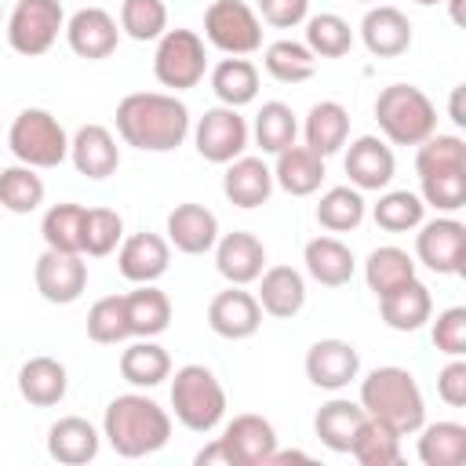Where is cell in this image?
I'll return each instance as SVG.
<instances>
[{"label":"cell","mask_w":466,"mask_h":466,"mask_svg":"<svg viewBox=\"0 0 466 466\" xmlns=\"http://www.w3.org/2000/svg\"><path fill=\"white\" fill-rule=\"evenodd\" d=\"M116 135L142 153H171L189 135V109L167 91H131L116 102Z\"/></svg>","instance_id":"obj_1"},{"label":"cell","mask_w":466,"mask_h":466,"mask_svg":"<svg viewBox=\"0 0 466 466\" xmlns=\"http://www.w3.org/2000/svg\"><path fill=\"white\" fill-rule=\"evenodd\" d=\"M102 437L124 459H146L171 437V415L146 393H120L106 404Z\"/></svg>","instance_id":"obj_2"},{"label":"cell","mask_w":466,"mask_h":466,"mask_svg":"<svg viewBox=\"0 0 466 466\" xmlns=\"http://www.w3.org/2000/svg\"><path fill=\"white\" fill-rule=\"evenodd\" d=\"M357 404L364 408L368 419L386 422L400 437L415 433L426 422V397H422L415 375L408 368H397V364L371 368L360 379V400Z\"/></svg>","instance_id":"obj_3"},{"label":"cell","mask_w":466,"mask_h":466,"mask_svg":"<svg viewBox=\"0 0 466 466\" xmlns=\"http://www.w3.org/2000/svg\"><path fill=\"white\" fill-rule=\"evenodd\" d=\"M422 204L451 215L466 208V142L459 135H430L415 153Z\"/></svg>","instance_id":"obj_4"},{"label":"cell","mask_w":466,"mask_h":466,"mask_svg":"<svg viewBox=\"0 0 466 466\" xmlns=\"http://www.w3.org/2000/svg\"><path fill=\"white\" fill-rule=\"evenodd\" d=\"M375 120L386 142L419 146L437 131V106L415 84H390L375 98Z\"/></svg>","instance_id":"obj_5"},{"label":"cell","mask_w":466,"mask_h":466,"mask_svg":"<svg viewBox=\"0 0 466 466\" xmlns=\"http://www.w3.org/2000/svg\"><path fill=\"white\" fill-rule=\"evenodd\" d=\"M175 419L193 433H211L226 419V390L204 364H182L171 379Z\"/></svg>","instance_id":"obj_6"},{"label":"cell","mask_w":466,"mask_h":466,"mask_svg":"<svg viewBox=\"0 0 466 466\" xmlns=\"http://www.w3.org/2000/svg\"><path fill=\"white\" fill-rule=\"evenodd\" d=\"M7 149L18 157V164L29 167H58L69 157V135L47 109H22L7 127Z\"/></svg>","instance_id":"obj_7"},{"label":"cell","mask_w":466,"mask_h":466,"mask_svg":"<svg viewBox=\"0 0 466 466\" xmlns=\"http://www.w3.org/2000/svg\"><path fill=\"white\" fill-rule=\"evenodd\" d=\"M208 73V51L204 36L193 29H164L153 51V76L160 87L171 91H189L204 80Z\"/></svg>","instance_id":"obj_8"},{"label":"cell","mask_w":466,"mask_h":466,"mask_svg":"<svg viewBox=\"0 0 466 466\" xmlns=\"http://www.w3.org/2000/svg\"><path fill=\"white\" fill-rule=\"evenodd\" d=\"M62 29H66L62 0H18L7 15V44L15 55L25 58L47 55Z\"/></svg>","instance_id":"obj_9"},{"label":"cell","mask_w":466,"mask_h":466,"mask_svg":"<svg viewBox=\"0 0 466 466\" xmlns=\"http://www.w3.org/2000/svg\"><path fill=\"white\" fill-rule=\"evenodd\" d=\"M204 36L222 55H251L262 47V22L244 0H211L204 11Z\"/></svg>","instance_id":"obj_10"},{"label":"cell","mask_w":466,"mask_h":466,"mask_svg":"<svg viewBox=\"0 0 466 466\" xmlns=\"http://www.w3.org/2000/svg\"><path fill=\"white\" fill-rule=\"evenodd\" d=\"M248 138H251V127L240 116V109H233V106H211V109H204V116L193 127V146L211 164H229L237 157H244Z\"/></svg>","instance_id":"obj_11"},{"label":"cell","mask_w":466,"mask_h":466,"mask_svg":"<svg viewBox=\"0 0 466 466\" xmlns=\"http://www.w3.org/2000/svg\"><path fill=\"white\" fill-rule=\"evenodd\" d=\"M415 258L441 277H459L466 269V226L451 215L419 222Z\"/></svg>","instance_id":"obj_12"},{"label":"cell","mask_w":466,"mask_h":466,"mask_svg":"<svg viewBox=\"0 0 466 466\" xmlns=\"http://www.w3.org/2000/svg\"><path fill=\"white\" fill-rule=\"evenodd\" d=\"M33 280H36V291H40L44 302L69 306L87 288V262L76 251H55V248H47L36 258V266H33Z\"/></svg>","instance_id":"obj_13"},{"label":"cell","mask_w":466,"mask_h":466,"mask_svg":"<svg viewBox=\"0 0 466 466\" xmlns=\"http://www.w3.org/2000/svg\"><path fill=\"white\" fill-rule=\"evenodd\" d=\"M62 33H66L69 51L87 58V62L109 58L116 51V44H120V25H116V18L106 7H80V11H73Z\"/></svg>","instance_id":"obj_14"},{"label":"cell","mask_w":466,"mask_h":466,"mask_svg":"<svg viewBox=\"0 0 466 466\" xmlns=\"http://www.w3.org/2000/svg\"><path fill=\"white\" fill-rule=\"evenodd\" d=\"M262 324V306L251 291H244L240 284H229L226 291H218L211 302H208V328L218 335V339H229V342H240V339H251Z\"/></svg>","instance_id":"obj_15"},{"label":"cell","mask_w":466,"mask_h":466,"mask_svg":"<svg viewBox=\"0 0 466 466\" xmlns=\"http://www.w3.org/2000/svg\"><path fill=\"white\" fill-rule=\"evenodd\" d=\"M360 375V353L346 339H320L306 350V379L317 390H346Z\"/></svg>","instance_id":"obj_16"},{"label":"cell","mask_w":466,"mask_h":466,"mask_svg":"<svg viewBox=\"0 0 466 466\" xmlns=\"http://www.w3.org/2000/svg\"><path fill=\"white\" fill-rule=\"evenodd\" d=\"M346 175H350V186L360 189V193H375V189H386L393 182V171H397V160H393V149L379 138V135H360L357 142H350L346 149Z\"/></svg>","instance_id":"obj_17"},{"label":"cell","mask_w":466,"mask_h":466,"mask_svg":"<svg viewBox=\"0 0 466 466\" xmlns=\"http://www.w3.org/2000/svg\"><path fill=\"white\" fill-rule=\"evenodd\" d=\"M215 269L229 280V284H251L258 280V273L266 269V248L255 233L248 229H233V233H222L215 240Z\"/></svg>","instance_id":"obj_18"},{"label":"cell","mask_w":466,"mask_h":466,"mask_svg":"<svg viewBox=\"0 0 466 466\" xmlns=\"http://www.w3.org/2000/svg\"><path fill=\"white\" fill-rule=\"evenodd\" d=\"M69 160H73V167H76L80 175L102 182V178H109V175L120 167V146H116V138H113L109 127H102V124H84V127H76V135L69 138Z\"/></svg>","instance_id":"obj_19"},{"label":"cell","mask_w":466,"mask_h":466,"mask_svg":"<svg viewBox=\"0 0 466 466\" xmlns=\"http://www.w3.org/2000/svg\"><path fill=\"white\" fill-rule=\"evenodd\" d=\"M167 262H171V244L160 233H131L120 244V255H116L120 277L131 280V284L160 280L167 273Z\"/></svg>","instance_id":"obj_20"},{"label":"cell","mask_w":466,"mask_h":466,"mask_svg":"<svg viewBox=\"0 0 466 466\" xmlns=\"http://www.w3.org/2000/svg\"><path fill=\"white\" fill-rule=\"evenodd\" d=\"M360 40L375 58H397L411 47V22L400 7H368V15L360 18Z\"/></svg>","instance_id":"obj_21"},{"label":"cell","mask_w":466,"mask_h":466,"mask_svg":"<svg viewBox=\"0 0 466 466\" xmlns=\"http://www.w3.org/2000/svg\"><path fill=\"white\" fill-rule=\"evenodd\" d=\"M222 193L233 208H244V211L262 208L273 193V167L262 157H237L226 164Z\"/></svg>","instance_id":"obj_22"},{"label":"cell","mask_w":466,"mask_h":466,"mask_svg":"<svg viewBox=\"0 0 466 466\" xmlns=\"http://www.w3.org/2000/svg\"><path fill=\"white\" fill-rule=\"evenodd\" d=\"M222 441L229 444L237 466H266V459L277 448V430L269 419L248 411V415H233L222 430Z\"/></svg>","instance_id":"obj_23"},{"label":"cell","mask_w":466,"mask_h":466,"mask_svg":"<svg viewBox=\"0 0 466 466\" xmlns=\"http://www.w3.org/2000/svg\"><path fill=\"white\" fill-rule=\"evenodd\" d=\"M379 313L393 331H419L433 317V295L419 277H411L393 291L379 295Z\"/></svg>","instance_id":"obj_24"},{"label":"cell","mask_w":466,"mask_h":466,"mask_svg":"<svg viewBox=\"0 0 466 466\" xmlns=\"http://www.w3.org/2000/svg\"><path fill=\"white\" fill-rule=\"evenodd\" d=\"M218 240V218L204 204H178L167 215V244H175L182 255H208Z\"/></svg>","instance_id":"obj_25"},{"label":"cell","mask_w":466,"mask_h":466,"mask_svg":"<svg viewBox=\"0 0 466 466\" xmlns=\"http://www.w3.org/2000/svg\"><path fill=\"white\" fill-rule=\"evenodd\" d=\"M98 444H102V433L80 415H66L58 422H51V430H47V455L62 466L91 462L98 455Z\"/></svg>","instance_id":"obj_26"},{"label":"cell","mask_w":466,"mask_h":466,"mask_svg":"<svg viewBox=\"0 0 466 466\" xmlns=\"http://www.w3.org/2000/svg\"><path fill=\"white\" fill-rule=\"evenodd\" d=\"M255 299H258L262 313L288 320L306 306V280L291 266H269L258 273V295Z\"/></svg>","instance_id":"obj_27"},{"label":"cell","mask_w":466,"mask_h":466,"mask_svg":"<svg viewBox=\"0 0 466 466\" xmlns=\"http://www.w3.org/2000/svg\"><path fill=\"white\" fill-rule=\"evenodd\" d=\"M66 390H69V375L66 364L55 357H29L18 368V393L33 408H55L66 397Z\"/></svg>","instance_id":"obj_28"},{"label":"cell","mask_w":466,"mask_h":466,"mask_svg":"<svg viewBox=\"0 0 466 466\" xmlns=\"http://www.w3.org/2000/svg\"><path fill=\"white\" fill-rule=\"evenodd\" d=\"M324 182V157H317L309 146H288L277 153L273 164V186H280L291 197H309Z\"/></svg>","instance_id":"obj_29"},{"label":"cell","mask_w":466,"mask_h":466,"mask_svg":"<svg viewBox=\"0 0 466 466\" xmlns=\"http://www.w3.org/2000/svg\"><path fill=\"white\" fill-rule=\"evenodd\" d=\"M302 262H306V273L324 284V288H342L353 280V269H357V258L353 251L335 240V237H313L302 251Z\"/></svg>","instance_id":"obj_30"},{"label":"cell","mask_w":466,"mask_h":466,"mask_svg":"<svg viewBox=\"0 0 466 466\" xmlns=\"http://www.w3.org/2000/svg\"><path fill=\"white\" fill-rule=\"evenodd\" d=\"M302 135H306V146H309L317 157L328 160V157L339 153V149L346 146V138H350V113H346V106H339V102H331V98L309 106L306 124H302Z\"/></svg>","instance_id":"obj_31"},{"label":"cell","mask_w":466,"mask_h":466,"mask_svg":"<svg viewBox=\"0 0 466 466\" xmlns=\"http://www.w3.org/2000/svg\"><path fill=\"white\" fill-rule=\"evenodd\" d=\"M124 309H127L131 339H157L171 324V299L153 284H138L135 291H127Z\"/></svg>","instance_id":"obj_32"},{"label":"cell","mask_w":466,"mask_h":466,"mask_svg":"<svg viewBox=\"0 0 466 466\" xmlns=\"http://www.w3.org/2000/svg\"><path fill=\"white\" fill-rule=\"evenodd\" d=\"M364 422V408L357 400L346 397H331L328 404H320L317 419H313V433L320 437V444L328 451H350L357 430Z\"/></svg>","instance_id":"obj_33"},{"label":"cell","mask_w":466,"mask_h":466,"mask_svg":"<svg viewBox=\"0 0 466 466\" xmlns=\"http://www.w3.org/2000/svg\"><path fill=\"white\" fill-rule=\"evenodd\" d=\"M120 375L124 382H131L135 390H153L164 379H171V357L160 342L153 339H138L120 353Z\"/></svg>","instance_id":"obj_34"},{"label":"cell","mask_w":466,"mask_h":466,"mask_svg":"<svg viewBox=\"0 0 466 466\" xmlns=\"http://www.w3.org/2000/svg\"><path fill=\"white\" fill-rule=\"evenodd\" d=\"M211 91H215L218 106H233V109L255 102V95H258V69H255V62H248L244 55L222 58L211 69Z\"/></svg>","instance_id":"obj_35"},{"label":"cell","mask_w":466,"mask_h":466,"mask_svg":"<svg viewBox=\"0 0 466 466\" xmlns=\"http://www.w3.org/2000/svg\"><path fill=\"white\" fill-rule=\"evenodd\" d=\"M419 459L426 466H462L466 462V426L462 422H422L419 430Z\"/></svg>","instance_id":"obj_36"},{"label":"cell","mask_w":466,"mask_h":466,"mask_svg":"<svg viewBox=\"0 0 466 466\" xmlns=\"http://www.w3.org/2000/svg\"><path fill=\"white\" fill-rule=\"evenodd\" d=\"M350 455L360 466H397L400 462V433L390 430L386 422L364 415V422L350 444Z\"/></svg>","instance_id":"obj_37"},{"label":"cell","mask_w":466,"mask_h":466,"mask_svg":"<svg viewBox=\"0 0 466 466\" xmlns=\"http://www.w3.org/2000/svg\"><path fill=\"white\" fill-rule=\"evenodd\" d=\"M262 66L277 84H306L317 73V55L299 40H273L262 55Z\"/></svg>","instance_id":"obj_38"},{"label":"cell","mask_w":466,"mask_h":466,"mask_svg":"<svg viewBox=\"0 0 466 466\" xmlns=\"http://www.w3.org/2000/svg\"><path fill=\"white\" fill-rule=\"evenodd\" d=\"M84 204H51L40 218V233H44V244L55 248V251H76L84 255Z\"/></svg>","instance_id":"obj_39"},{"label":"cell","mask_w":466,"mask_h":466,"mask_svg":"<svg viewBox=\"0 0 466 466\" xmlns=\"http://www.w3.org/2000/svg\"><path fill=\"white\" fill-rule=\"evenodd\" d=\"M411 277H415V258L397 244H382L364 258V280L375 295H386Z\"/></svg>","instance_id":"obj_40"},{"label":"cell","mask_w":466,"mask_h":466,"mask_svg":"<svg viewBox=\"0 0 466 466\" xmlns=\"http://www.w3.org/2000/svg\"><path fill=\"white\" fill-rule=\"evenodd\" d=\"M251 135H255V146H258L262 153H273V157H277L280 149L295 146L299 120H295L291 106H284V102H262V109L255 113Z\"/></svg>","instance_id":"obj_41"},{"label":"cell","mask_w":466,"mask_h":466,"mask_svg":"<svg viewBox=\"0 0 466 466\" xmlns=\"http://www.w3.org/2000/svg\"><path fill=\"white\" fill-rule=\"evenodd\" d=\"M364 211H368V204H364V193L360 189H353V186H331L320 197V204H317V222L324 229H331V233H350V229H357L364 222Z\"/></svg>","instance_id":"obj_42"},{"label":"cell","mask_w":466,"mask_h":466,"mask_svg":"<svg viewBox=\"0 0 466 466\" xmlns=\"http://www.w3.org/2000/svg\"><path fill=\"white\" fill-rule=\"evenodd\" d=\"M0 204L11 215H29L44 204V178L29 164H11L0 171Z\"/></svg>","instance_id":"obj_43"},{"label":"cell","mask_w":466,"mask_h":466,"mask_svg":"<svg viewBox=\"0 0 466 466\" xmlns=\"http://www.w3.org/2000/svg\"><path fill=\"white\" fill-rule=\"evenodd\" d=\"M371 215H375V226L379 229H386V233H408V229H419V222L426 218V204L411 189H386L379 197V204L371 208Z\"/></svg>","instance_id":"obj_44"},{"label":"cell","mask_w":466,"mask_h":466,"mask_svg":"<svg viewBox=\"0 0 466 466\" xmlns=\"http://www.w3.org/2000/svg\"><path fill=\"white\" fill-rule=\"evenodd\" d=\"M306 47L317 58H342L353 47V29L342 15L320 11V15L306 18Z\"/></svg>","instance_id":"obj_45"},{"label":"cell","mask_w":466,"mask_h":466,"mask_svg":"<svg viewBox=\"0 0 466 466\" xmlns=\"http://www.w3.org/2000/svg\"><path fill=\"white\" fill-rule=\"evenodd\" d=\"M167 29V4L164 0H124L120 4V33L131 40H160Z\"/></svg>","instance_id":"obj_46"},{"label":"cell","mask_w":466,"mask_h":466,"mask_svg":"<svg viewBox=\"0 0 466 466\" xmlns=\"http://www.w3.org/2000/svg\"><path fill=\"white\" fill-rule=\"evenodd\" d=\"M87 339L91 342H102V346H116V342L131 339L124 295H106V299H98L87 309Z\"/></svg>","instance_id":"obj_47"},{"label":"cell","mask_w":466,"mask_h":466,"mask_svg":"<svg viewBox=\"0 0 466 466\" xmlns=\"http://www.w3.org/2000/svg\"><path fill=\"white\" fill-rule=\"evenodd\" d=\"M120 240H124V218L113 208H87L84 211V255L102 258V255L116 251Z\"/></svg>","instance_id":"obj_48"},{"label":"cell","mask_w":466,"mask_h":466,"mask_svg":"<svg viewBox=\"0 0 466 466\" xmlns=\"http://www.w3.org/2000/svg\"><path fill=\"white\" fill-rule=\"evenodd\" d=\"M433 346L448 357H462L466 353V306H448L437 313L433 320Z\"/></svg>","instance_id":"obj_49"},{"label":"cell","mask_w":466,"mask_h":466,"mask_svg":"<svg viewBox=\"0 0 466 466\" xmlns=\"http://www.w3.org/2000/svg\"><path fill=\"white\" fill-rule=\"evenodd\" d=\"M258 15L273 29H295L309 18V0H258Z\"/></svg>","instance_id":"obj_50"},{"label":"cell","mask_w":466,"mask_h":466,"mask_svg":"<svg viewBox=\"0 0 466 466\" xmlns=\"http://www.w3.org/2000/svg\"><path fill=\"white\" fill-rule=\"evenodd\" d=\"M437 393H441V400L451 404V408H462V404H466V360H462V357H451V360L441 368V375H437Z\"/></svg>","instance_id":"obj_51"},{"label":"cell","mask_w":466,"mask_h":466,"mask_svg":"<svg viewBox=\"0 0 466 466\" xmlns=\"http://www.w3.org/2000/svg\"><path fill=\"white\" fill-rule=\"evenodd\" d=\"M193 462L197 466H237V459H233V451H229V444L222 437H215L211 444H204Z\"/></svg>","instance_id":"obj_52"},{"label":"cell","mask_w":466,"mask_h":466,"mask_svg":"<svg viewBox=\"0 0 466 466\" xmlns=\"http://www.w3.org/2000/svg\"><path fill=\"white\" fill-rule=\"evenodd\" d=\"M451 120H455L459 127L466 124V113H462V87H455V91H451Z\"/></svg>","instance_id":"obj_53"},{"label":"cell","mask_w":466,"mask_h":466,"mask_svg":"<svg viewBox=\"0 0 466 466\" xmlns=\"http://www.w3.org/2000/svg\"><path fill=\"white\" fill-rule=\"evenodd\" d=\"M448 4H451V18L462 22V0H448Z\"/></svg>","instance_id":"obj_54"},{"label":"cell","mask_w":466,"mask_h":466,"mask_svg":"<svg viewBox=\"0 0 466 466\" xmlns=\"http://www.w3.org/2000/svg\"><path fill=\"white\" fill-rule=\"evenodd\" d=\"M415 4H422V7H433V4H441V0H415Z\"/></svg>","instance_id":"obj_55"},{"label":"cell","mask_w":466,"mask_h":466,"mask_svg":"<svg viewBox=\"0 0 466 466\" xmlns=\"http://www.w3.org/2000/svg\"><path fill=\"white\" fill-rule=\"evenodd\" d=\"M357 4H375V0H357Z\"/></svg>","instance_id":"obj_56"},{"label":"cell","mask_w":466,"mask_h":466,"mask_svg":"<svg viewBox=\"0 0 466 466\" xmlns=\"http://www.w3.org/2000/svg\"><path fill=\"white\" fill-rule=\"evenodd\" d=\"M0 18H4V11H0Z\"/></svg>","instance_id":"obj_57"}]
</instances>
